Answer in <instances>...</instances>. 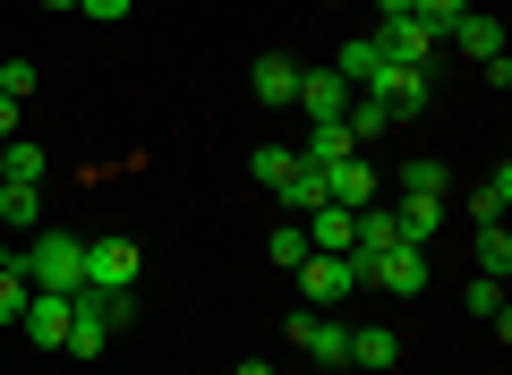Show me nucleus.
<instances>
[{
  "label": "nucleus",
  "mask_w": 512,
  "mask_h": 375,
  "mask_svg": "<svg viewBox=\"0 0 512 375\" xmlns=\"http://www.w3.org/2000/svg\"><path fill=\"white\" fill-rule=\"evenodd\" d=\"M18 273H26V290L77 299V290H86V239H69V231H26V248H18Z\"/></svg>",
  "instance_id": "f257e3e1"
},
{
  "label": "nucleus",
  "mask_w": 512,
  "mask_h": 375,
  "mask_svg": "<svg viewBox=\"0 0 512 375\" xmlns=\"http://www.w3.org/2000/svg\"><path fill=\"white\" fill-rule=\"evenodd\" d=\"M359 265V282L393 290V299H427V282H436V256L427 248H376V256H350Z\"/></svg>",
  "instance_id": "f03ea898"
},
{
  "label": "nucleus",
  "mask_w": 512,
  "mask_h": 375,
  "mask_svg": "<svg viewBox=\"0 0 512 375\" xmlns=\"http://www.w3.org/2000/svg\"><path fill=\"white\" fill-rule=\"evenodd\" d=\"M137 265H146L137 239H86V290H137Z\"/></svg>",
  "instance_id": "7ed1b4c3"
},
{
  "label": "nucleus",
  "mask_w": 512,
  "mask_h": 375,
  "mask_svg": "<svg viewBox=\"0 0 512 375\" xmlns=\"http://www.w3.org/2000/svg\"><path fill=\"white\" fill-rule=\"evenodd\" d=\"M350 290H359V265H350V256H308V265H299V299H308L316 316H333Z\"/></svg>",
  "instance_id": "20e7f679"
},
{
  "label": "nucleus",
  "mask_w": 512,
  "mask_h": 375,
  "mask_svg": "<svg viewBox=\"0 0 512 375\" xmlns=\"http://www.w3.org/2000/svg\"><path fill=\"white\" fill-rule=\"evenodd\" d=\"M376 197H384V179H376V162H367V145H359V154H342V162L325 171V205H350V214H367Z\"/></svg>",
  "instance_id": "39448f33"
},
{
  "label": "nucleus",
  "mask_w": 512,
  "mask_h": 375,
  "mask_svg": "<svg viewBox=\"0 0 512 375\" xmlns=\"http://www.w3.org/2000/svg\"><path fill=\"white\" fill-rule=\"evenodd\" d=\"M291 341H299V350L316 358V367H333V375L350 367V324H333V316H316V307H299V316H291Z\"/></svg>",
  "instance_id": "423d86ee"
},
{
  "label": "nucleus",
  "mask_w": 512,
  "mask_h": 375,
  "mask_svg": "<svg viewBox=\"0 0 512 375\" xmlns=\"http://www.w3.org/2000/svg\"><path fill=\"white\" fill-rule=\"evenodd\" d=\"M367 94H376V103L393 111V128H402V120H419V111H427V69H402V60H384V77H376Z\"/></svg>",
  "instance_id": "0eeeda50"
},
{
  "label": "nucleus",
  "mask_w": 512,
  "mask_h": 375,
  "mask_svg": "<svg viewBox=\"0 0 512 375\" xmlns=\"http://www.w3.org/2000/svg\"><path fill=\"white\" fill-rule=\"evenodd\" d=\"M376 43H384V60H402V69H427V60L444 52L427 18H384V26H376Z\"/></svg>",
  "instance_id": "6e6552de"
},
{
  "label": "nucleus",
  "mask_w": 512,
  "mask_h": 375,
  "mask_svg": "<svg viewBox=\"0 0 512 375\" xmlns=\"http://www.w3.org/2000/svg\"><path fill=\"white\" fill-rule=\"evenodd\" d=\"M69 316H77V299H52V290H35V299H26V316H18V333L35 341V350H60V341H69Z\"/></svg>",
  "instance_id": "1a4fd4ad"
},
{
  "label": "nucleus",
  "mask_w": 512,
  "mask_h": 375,
  "mask_svg": "<svg viewBox=\"0 0 512 375\" xmlns=\"http://www.w3.org/2000/svg\"><path fill=\"white\" fill-rule=\"evenodd\" d=\"M350 367L359 375H393L402 367V333H393V324H350Z\"/></svg>",
  "instance_id": "9d476101"
},
{
  "label": "nucleus",
  "mask_w": 512,
  "mask_h": 375,
  "mask_svg": "<svg viewBox=\"0 0 512 375\" xmlns=\"http://www.w3.org/2000/svg\"><path fill=\"white\" fill-rule=\"evenodd\" d=\"M248 86H256V103H299V60L291 52H265V60H256V69H248Z\"/></svg>",
  "instance_id": "9b49d317"
},
{
  "label": "nucleus",
  "mask_w": 512,
  "mask_h": 375,
  "mask_svg": "<svg viewBox=\"0 0 512 375\" xmlns=\"http://www.w3.org/2000/svg\"><path fill=\"white\" fill-rule=\"evenodd\" d=\"M299 111H308V120H342L350 111V86L333 69H299Z\"/></svg>",
  "instance_id": "f8f14e48"
},
{
  "label": "nucleus",
  "mask_w": 512,
  "mask_h": 375,
  "mask_svg": "<svg viewBox=\"0 0 512 375\" xmlns=\"http://www.w3.org/2000/svg\"><path fill=\"white\" fill-rule=\"evenodd\" d=\"M333 77H342L350 94H367V86H376V77H384V43H376V35L342 43V52H333Z\"/></svg>",
  "instance_id": "ddd939ff"
},
{
  "label": "nucleus",
  "mask_w": 512,
  "mask_h": 375,
  "mask_svg": "<svg viewBox=\"0 0 512 375\" xmlns=\"http://www.w3.org/2000/svg\"><path fill=\"white\" fill-rule=\"evenodd\" d=\"M444 43H453V52H470L478 69H487V60H504V26H495L487 9H470V18H461V26H453Z\"/></svg>",
  "instance_id": "4468645a"
},
{
  "label": "nucleus",
  "mask_w": 512,
  "mask_h": 375,
  "mask_svg": "<svg viewBox=\"0 0 512 375\" xmlns=\"http://www.w3.org/2000/svg\"><path fill=\"white\" fill-rule=\"evenodd\" d=\"M0 231H9V239L43 231V188H18V179H0Z\"/></svg>",
  "instance_id": "2eb2a0df"
},
{
  "label": "nucleus",
  "mask_w": 512,
  "mask_h": 375,
  "mask_svg": "<svg viewBox=\"0 0 512 375\" xmlns=\"http://www.w3.org/2000/svg\"><path fill=\"white\" fill-rule=\"evenodd\" d=\"M393 222H402V248H436L444 197H402V205H393Z\"/></svg>",
  "instance_id": "dca6fc26"
},
{
  "label": "nucleus",
  "mask_w": 512,
  "mask_h": 375,
  "mask_svg": "<svg viewBox=\"0 0 512 375\" xmlns=\"http://www.w3.org/2000/svg\"><path fill=\"white\" fill-rule=\"evenodd\" d=\"M43 171H52V154H43L35 137H9V145H0V179H18V188H43Z\"/></svg>",
  "instance_id": "f3484780"
},
{
  "label": "nucleus",
  "mask_w": 512,
  "mask_h": 375,
  "mask_svg": "<svg viewBox=\"0 0 512 375\" xmlns=\"http://www.w3.org/2000/svg\"><path fill=\"white\" fill-rule=\"evenodd\" d=\"M342 154H359V145H350V128H342V120H308V145H299V162H316V171H333Z\"/></svg>",
  "instance_id": "a211bd4d"
},
{
  "label": "nucleus",
  "mask_w": 512,
  "mask_h": 375,
  "mask_svg": "<svg viewBox=\"0 0 512 375\" xmlns=\"http://www.w3.org/2000/svg\"><path fill=\"white\" fill-rule=\"evenodd\" d=\"M77 307H86L103 333H120V324H137V290H77Z\"/></svg>",
  "instance_id": "6ab92c4d"
},
{
  "label": "nucleus",
  "mask_w": 512,
  "mask_h": 375,
  "mask_svg": "<svg viewBox=\"0 0 512 375\" xmlns=\"http://www.w3.org/2000/svg\"><path fill=\"white\" fill-rule=\"evenodd\" d=\"M504 205H512V162H495V171L470 188V222H504Z\"/></svg>",
  "instance_id": "aec40b11"
},
{
  "label": "nucleus",
  "mask_w": 512,
  "mask_h": 375,
  "mask_svg": "<svg viewBox=\"0 0 512 375\" xmlns=\"http://www.w3.org/2000/svg\"><path fill=\"white\" fill-rule=\"evenodd\" d=\"M470 256H478V273H487V282H504V273H512V231H504V222H478Z\"/></svg>",
  "instance_id": "412c9836"
},
{
  "label": "nucleus",
  "mask_w": 512,
  "mask_h": 375,
  "mask_svg": "<svg viewBox=\"0 0 512 375\" xmlns=\"http://www.w3.org/2000/svg\"><path fill=\"white\" fill-rule=\"evenodd\" d=\"M282 205H291V222L316 214V205H325V171H316V162H291V179H282Z\"/></svg>",
  "instance_id": "4be33fe9"
},
{
  "label": "nucleus",
  "mask_w": 512,
  "mask_h": 375,
  "mask_svg": "<svg viewBox=\"0 0 512 375\" xmlns=\"http://www.w3.org/2000/svg\"><path fill=\"white\" fill-rule=\"evenodd\" d=\"M342 128H350V145H367V137H384V128H393V111H384L376 94H350V111H342Z\"/></svg>",
  "instance_id": "5701e85b"
},
{
  "label": "nucleus",
  "mask_w": 512,
  "mask_h": 375,
  "mask_svg": "<svg viewBox=\"0 0 512 375\" xmlns=\"http://www.w3.org/2000/svg\"><path fill=\"white\" fill-rule=\"evenodd\" d=\"M470 316H478V324H495V341H504V333H512V307H504V282H487V273H478V282H470Z\"/></svg>",
  "instance_id": "b1692460"
},
{
  "label": "nucleus",
  "mask_w": 512,
  "mask_h": 375,
  "mask_svg": "<svg viewBox=\"0 0 512 375\" xmlns=\"http://www.w3.org/2000/svg\"><path fill=\"white\" fill-rule=\"evenodd\" d=\"M444 188H453V171H444L436 154H419V162L402 171V197H444Z\"/></svg>",
  "instance_id": "393cba45"
},
{
  "label": "nucleus",
  "mask_w": 512,
  "mask_h": 375,
  "mask_svg": "<svg viewBox=\"0 0 512 375\" xmlns=\"http://www.w3.org/2000/svg\"><path fill=\"white\" fill-rule=\"evenodd\" d=\"M265 256H274V265H282V273H299V265H308V256H316V248H308V231H299V222H282V231H274V239H265Z\"/></svg>",
  "instance_id": "a878e982"
},
{
  "label": "nucleus",
  "mask_w": 512,
  "mask_h": 375,
  "mask_svg": "<svg viewBox=\"0 0 512 375\" xmlns=\"http://www.w3.org/2000/svg\"><path fill=\"white\" fill-rule=\"evenodd\" d=\"M103 341H111V333L86 316V307H77V316H69V341H60V350H69V358H103Z\"/></svg>",
  "instance_id": "bb28decb"
},
{
  "label": "nucleus",
  "mask_w": 512,
  "mask_h": 375,
  "mask_svg": "<svg viewBox=\"0 0 512 375\" xmlns=\"http://www.w3.org/2000/svg\"><path fill=\"white\" fill-rule=\"evenodd\" d=\"M291 162H299L291 145H256V154H248V171L265 179V188H282V179H291Z\"/></svg>",
  "instance_id": "cd10ccee"
},
{
  "label": "nucleus",
  "mask_w": 512,
  "mask_h": 375,
  "mask_svg": "<svg viewBox=\"0 0 512 375\" xmlns=\"http://www.w3.org/2000/svg\"><path fill=\"white\" fill-rule=\"evenodd\" d=\"M410 18H427V26H436V43H444V35H453L461 18H470V0H419Z\"/></svg>",
  "instance_id": "c85d7f7f"
},
{
  "label": "nucleus",
  "mask_w": 512,
  "mask_h": 375,
  "mask_svg": "<svg viewBox=\"0 0 512 375\" xmlns=\"http://www.w3.org/2000/svg\"><path fill=\"white\" fill-rule=\"evenodd\" d=\"M26 299H35V290H26V273H18V265H0V324H18Z\"/></svg>",
  "instance_id": "c756f323"
},
{
  "label": "nucleus",
  "mask_w": 512,
  "mask_h": 375,
  "mask_svg": "<svg viewBox=\"0 0 512 375\" xmlns=\"http://www.w3.org/2000/svg\"><path fill=\"white\" fill-rule=\"evenodd\" d=\"M0 94H18V103H26V94H35V60H0Z\"/></svg>",
  "instance_id": "7c9ffc66"
},
{
  "label": "nucleus",
  "mask_w": 512,
  "mask_h": 375,
  "mask_svg": "<svg viewBox=\"0 0 512 375\" xmlns=\"http://www.w3.org/2000/svg\"><path fill=\"white\" fill-rule=\"evenodd\" d=\"M77 9H86V18H94V26H120V18H128V9H137V0H77Z\"/></svg>",
  "instance_id": "2f4dec72"
},
{
  "label": "nucleus",
  "mask_w": 512,
  "mask_h": 375,
  "mask_svg": "<svg viewBox=\"0 0 512 375\" xmlns=\"http://www.w3.org/2000/svg\"><path fill=\"white\" fill-rule=\"evenodd\" d=\"M18 137V94H0V145Z\"/></svg>",
  "instance_id": "473e14b6"
},
{
  "label": "nucleus",
  "mask_w": 512,
  "mask_h": 375,
  "mask_svg": "<svg viewBox=\"0 0 512 375\" xmlns=\"http://www.w3.org/2000/svg\"><path fill=\"white\" fill-rule=\"evenodd\" d=\"M376 9H384V18H410V9H419V0H376Z\"/></svg>",
  "instance_id": "72a5a7b5"
},
{
  "label": "nucleus",
  "mask_w": 512,
  "mask_h": 375,
  "mask_svg": "<svg viewBox=\"0 0 512 375\" xmlns=\"http://www.w3.org/2000/svg\"><path fill=\"white\" fill-rule=\"evenodd\" d=\"M231 375H274V367H265V358H239V367Z\"/></svg>",
  "instance_id": "f704fd0d"
},
{
  "label": "nucleus",
  "mask_w": 512,
  "mask_h": 375,
  "mask_svg": "<svg viewBox=\"0 0 512 375\" xmlns=\"http://www.w3.org/2000/svg\"><path fill=\"white\" fill-rule=\"evenodd\" d=\"M0 265H18V239H9V231H0Z\"/></svg>",
  "instance_id": "c9c22d12"
},
{
  "label": "nucleus",
  "mask_w": 512,
  "mask_h": 375,
  "mask_svg": "<svg viewBox=\"0 0 512 375\" xmlns=\"http://www.w3.org/2000/svg\"><path fill=\"white\" fill-rule=\"evenodd\" d=\"M43 9H77V0H43Z\"/></svg>",
  "instance_id": "e433bc0d"
},
{
  "label": "nucleus",
  "mask_w": 512,
  "mask_h": 375,
  "mask_svg": "<svg viewBox=\"0 0 512 375\" xmlns=\"http://www.w3.org/2000/svg\"><path fill=\"white\" fill-rule=\"evenodd\" d=\"M342 375H350V367H342Z\"/></svg>",
  "instance_id": "4c0bfd02"
}]
</instances>
